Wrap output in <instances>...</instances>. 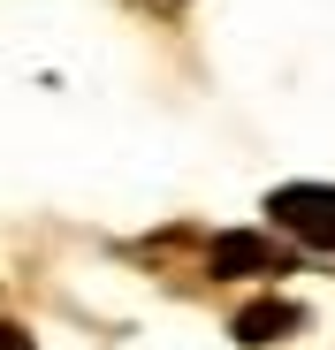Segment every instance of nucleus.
<instances>
[{
    "label": "nucleus",
    "instance_id": "nucleus-1",
    "mask_svg": "<svg viewBox=\"0 0 335 350\" xmlns=\"http://www.w3.org/2000/svg\"><path fill=\"white\" fill-rule=\"evenodd\" d=\"M267 221L305 252H335V183H282L267 191Z\"/></svg>",
    "mask_w": 335,
    "mask_h": 350
},
{
    "label": "nucleus",
    "instance_id": "nucleus-2",
    "mask_svg": "<svg viewBox=\"0 0 335 350\" xmlns=\"http://www.w3.org/2000/svg\"><path fill=\"white\" fill-rule=\"evenodd\" d=\"M290 252L282 244H267L259 228H229V237H213L206 244V274L213 282H244V274H282Z\"/></svg>",
    "mask_w": 335,
    "mask_h": 350
},
{
    "label": "nucleus",
    "instance_id": "nucleus-3",
    "mask_svg": "<svg viewBox=\"0 0 335 350\" xmlns=\"http://www.w3.org/2000/svg\"><path fill=\"white\" fill-rule=\"evenodd\" d=\"M297 327H305V305H290V297H252V305H237V320H229L237 342H282V335H297Z\"/></svg>",
    "mask_w": 335,
    "mask_h": 350
},
{
    "label": "nucleus",
    "instance_id": "nucleus-4",
    "mask_svg": "<svg viewBox=\"0 0 335 350\" xmlns=\"http://www.w3.org/2000/svg\"><path fill=\"white\" fill-rule=\"evenodd\" d=\"M0 350H31V335L23 327H0Z\"/></svg>",
    "mask_w": 335,
    "mask_h": 350
}]
</instances>
